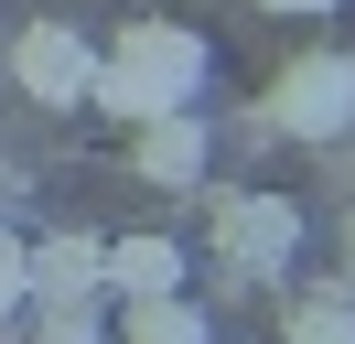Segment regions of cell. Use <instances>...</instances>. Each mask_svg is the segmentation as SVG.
<instances>
[{
  "instance_id": "2",
  "label": "cell",
  "mask_w": 355,
  "mask_h": 344,
  "mask_svg": "<svg viewBox=\"0 0 355 344\" xmlns=\"http://www.w3.org/2000/svg\"><path fill=\"white\" fill-rule=\"evenodd\" d=\"M269 129H280V140H345L355 129V54H334V43H312V54H291L280 76H269Z\"/></svg>"
},
{
  "instance_id": "3",
  "label": "cell",
  "mask_w": 355,
  "mask_h": 344,
  "mask_svg": "<svg viewBox=\"0 0 355 344\" xmlns=\"http://www.w3.org/2000/svg\"><path fill=\"white\" fill-rule=\"evenodd\" d=\"M205 237H216V258L237 280H280L302 258V205L291 194H216L205 205Z\"/></svg>"
},
{
  "instance_id": "7",
  "label": "cell",
  "mask_w": 355,
  "mask_h": 344,
  "mask_svg": "<svg viewBox=\"0 0 355 344\" xmlns=\"http://www.w3.org/2000/svg\"><path fill=\"white\" fill-rule=\"evenodd\" d=\"M183 291V248L173 237H108V301H151Z\"/></svg>"
},
{
  "instance_id": "6",
  "label": "cell",
  "mask_w": 355,
  "mask_h": 344,
  "mask_svg": "<svg viewBox=\"0 0 355 344\" xmlns=\"http://www.w3.org/2000/svg\"><path fill=\"white\" fill-rule=\"evenodd\" d=\"M76 291H108V237H87V226L33 237V301H76Z\"/></svg>"
},
{
  "instance_id": "1",
  "label": "cell",
  "mask_w": 355,
  "mask_h": 344,
  "mask_svg": "<svg viewBox=\"0 0 355 344\" xmlns=\"http://www.w3.org/2000/svg\"><path fill=\"white\" fill-rule=\"evenodd\" d=\"M205 76H216V54H205L194 22L140 11V22H119V43L97 54L87 108H108L119 129H140V119H162V108H194V97H205Z\"/></svg>"
},
{
  "instance_id": "12",
  "label": "cell",
  "mask_w": 355,
  "mask_h": 344,
  "mask_svg": "<svg viewBox=\"0 0 355 344\" xmlns=\"http://www.w3.org/2000/svg\"><path fill=\"white\" fill-rule=\"evenodd\" d=\"M259 11H280V22H323V11H345V0H259Z\"/></svg>"
},
{
  "instance_id": "4",
  "label": "cell",
  "mask_w": 355,
  "mask_h": 344,
  "mask_svg": "<svg viewBox=\"0 0 355 344\" xmlns=\"http://www.w3.org/2000/svg\"><path fill=\"white\" fill-rule=\"evenodd\" d=\"M11 76H22L33 108H87V86H97V43L76 33V22H22V33H11Z\"/></svg>"
},
{
  "instance_id": "9",
  "label": "cell",
  "mask_w": 355,
  "mask_h": 344,
  "mask_svg": "<svg viewBox=\"0 0 355 344\" xmlns=\"http://www.w3.org/2000/svg\"><path fill=\"white\" fill-rule=\"evenodd\" d=\"M33 344H108V291H76V301H22Z\"/></svg>"
},
{
  "instance_id": "10",
  "label": "cell",
  "mask_w": 355,
  "mask_h": 344,
  "mask_svg": "<svg viewBox=\"0 0 355 344\" xmlns=\"http://www.w3.org/2000/svg\"><path fill=\"white\" fill-rule=\"evenodd\" d=\"M22 301H33V237L0 226V322H22Z\"/></svg>"
},
{
  "instance_id": "11",
  "label": "cell",
  "mask_w": 355,
  "mask_h": 344,
  "mask_svg": "<svg viewBox=\"0 0 355 344\" xmlns=\"http://www.w3.org/2000/svg\"><path fill=\"white\" fill-rule=\"evenodd\" d=\"M291 344H355V301H302L291 312Z\"/></svg>"
},
{
  "instance_id": "8",
  "label": "cell",
  "mask_w": 355,
  "mask_h": 344,
  "mask_svg": "<svg viewBox=\"0 0 355 344\" xmlns=\"http://www.w3.org/2000/svg\"><path fill=\"white\" fill-rule=\"evenodd\" d=\"M119 334L130 344H216V322L194 312V291H151V301H119Z\"/></svg>"
},
{
  "instance_id": "5",
  "label": "cell",
  "mask_w": 355,
  "mask_h": 344,
  "mask_svg": "<svg viewBox=\"0 0 355 344\" xmlns=\"http://www.w3.org/2000/svg\"><path fill=\"white\" fill-rule=\"evenodd\" d=\"M205 162H216L205 108H162V119L130 129V172H140V183H205Z\"/></svg>"
}]
</instances>
